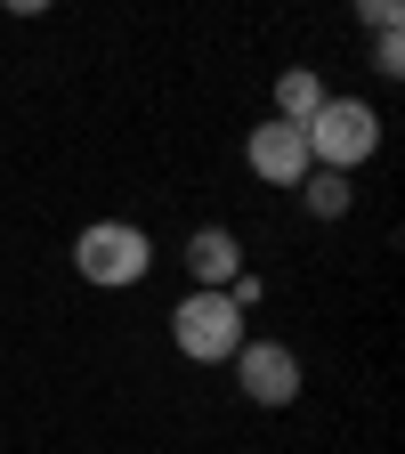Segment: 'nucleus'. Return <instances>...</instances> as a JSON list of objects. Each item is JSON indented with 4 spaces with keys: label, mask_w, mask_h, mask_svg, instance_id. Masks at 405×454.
I'll return each instance as SVG.
<instances>
[{
    "label": "nucleus",
    "mask_w": 405,
    "mask_h": 454,
    "mask_svg": "<svg viewBox=\"0 0 405 454\" xmlns=\"http://www.w3.org/2000/svg\"><path fill=\"white\" fill-rule=\"evenodd\" d=\"M146 268H154V244L138 219H90L74 236V276L97 293H130V284H146Z\"/></svg>",
    "instance_id": "f03ea898"
},
{
    "label": "nucleus",
    "mask_w": 405,
    "mask_h": 454,
    "mask_svg": "<svg viewBox=\"0 0 405 454\" xmlns=\"http://www.w3.org/2000/svg\"><path fill=\"white\" fill-rule=\"evenodd\" d=\"M244 162H252V179L260 187H284V195H300V179H308V138L292 130V122H276V114H268V122L244 138Z\"/></svg>",
    "instance_id": "39448f33"
},
{
    "label": "nucleus",
    "mask_w": 405,
    "mask_h": 454,
    "mask_svg": "<svg viewBox=\"0 0 405 454\" xmlns=\"http://www.w3.org/2000/svg\"><path fill=\"white\" fill-rule=\"evenodd\" d=\"M373 74H381V82L405 74V41H397V33H373Z\"/></svg>",
    "instance_id": "9d476101"
},
{
    "label": "nucleus",
    "mask_w": 405,
    "mask_h": 454,
    "mask_svg": "<svg viewBox=\"0 0 405 454\" xmlns=\"http://www.w3.org/2000/svg\"><path fill=\"white\" fill-rule=\"evenodd\" d=\"M244 309L227 301V293H187L179 309H170V340H179V357L187 365H227L244 349Z\"/></svg>",
    "instance_id": "7ed1b4c3"
},
{
    "label": "nucleus",
    "mask_w": 405,
    "mask_h": 454,
    "mask_svg": "<svg viewBox=\"0 0 405 454\" xmlns=\"http://www.w3.org/2000/svg\"><path fill=\"white\" fill-rule=\"evenodd\" d=\"M300 203H308V219H340V211H349V179L308 170V179H300Z\"/></svg>",
    "instance_id": "6e6552de"
},
{
    "label": "nucleus",
    "mask_w": 405,
    "mask_h": 454,
    "mask_svg": "<svg viewBox=\"0 0 405 454\" xmlns=\"http://www.w3.org/2000/svg\"><path fill=\"white\" fill-rule=\"evenodd\" d=\"M357 25H365V33H397L405 9H397V0H357Z\"/></svg>",
    "instance_id": "1a4fd4ad"
},
{
    "label": "nucleus",
    "mask_w": 405,
    "mask_h": 454,
    "mask_svg": "<svg viewBox=\"0 0 405 454\" xmlns=\"http://www.w3.org/2000/svg\"><path fill=\"white\" fill-rule=\"evenodd\" d=\"M236 365V389L252 397V406H300V357H292V340H268V333H244V349L227 357Z\"/></svg>",
    "instance_id": "20e7f679"
},
{
    "label": "nucleus",
    "mask_w": 405,
    "mask_h": 454,
    "mask_svg": "<svg viewBox=\"0 0 405 454\" xmlns=\"http://www.w3.org/2000/svg\"><path fill=\"white\" fill-rule=\"evenodd\" d=\"M227 301H236V309H244V317H252V309H260V301H268V284H260V276H252V268H244V276H236V284H227Z\"/></svg>",
    "instance_id": "9b49d317"
},
{
    "label": "nucleus",
    "mask_w": 405,
    "mask_h": 454,
    "mask_svg": "<svg viewBox=\"0 0 405 454\" xmlns=\"http://www.w3.org/2000/svg\"><path fill=\"white\" fill-rule=\"evenodd\" d=\"M324 98H332V90H324L316 66H284V74H276V122H292V130H300Z\"/></svg>",
    "instance_id": "0eeeda50"
},
{
    "label": "nucleus",
    "mask_w": 405,
    "mask_h": 454,
    "mask_svg": "<svg viewBox=\"0 0 405 454\" xmlns=\"http://www.w3.org/2000/svg\"><path fill=\"white\" fill-rule=\"evenodd\" d=\"M187 276H195V293H227L244 276V236L236 227H195L187 236Z\"/></svg>",
    "instance_id": "423d86ee"
},
{
    "label": "nucleus",
    "mask_w": 405,
    "mask_h": 454,
    "mask_svg": "<svg viewBox=\"0 0 405 454\" xmlns=\"http://www.w3.org/2000/svg\"><path fill=\"white\" fill-rule=\"evenodd\" d=\"M300 138H308V162H316V170L357 179V162L381 154V114H373L365 98H324L308 122H300Z\"/></svg>",
    "instance_id": "f257e3e1"
}]
</instances>
